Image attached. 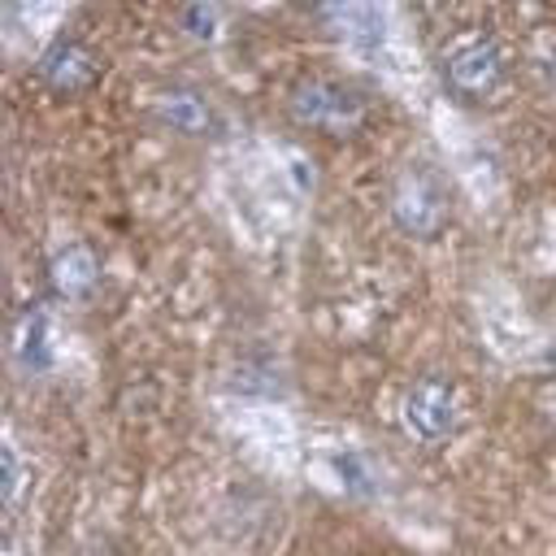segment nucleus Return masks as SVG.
<instances>
[{"label":"nucleus","instance_id":"20e7f679","mask_svg":"<svg viewBox=\"0 0 556 556\" xmlns=\"http://www.w3.org/2000/svg\"><path fill=\"white\" fill-rule=\"evenodd\" d=\"M400 417H404V430L413 439H443L460 426V400H456L447 378H417L404 391Z\"/></svg>","mask_w":556,"mask_h":556},{"label":"nucleus","instance_id":"423d86ee","mask_svg":"<svg viewBox=\"0 0 556 556\" xmlns=\"http://www.w3.org/2000/svg\"><path fill=\"white\" fill-rule=\"evenodd\" d=\"M100 282V265H96V252L83 243V239H70L52 252V287L65 295V300H83L91 295Z\"/></svg>","mask_w":556,"mask_h":556},{"label":"nucleus","instance_id":"1a4fd4ad","mask_svg":"<svg viewBox=\"0 0 556 556\" xmlns=\"http://www.w3.org/2000/svg\"><path fill=\"white\" fill-rule=\"evenodd\" d=\"M178 22H182V30H187V35L208 39V35L217 30V9H208V4H187V9L178 13Z\"/></svg>","mask_w":556,"mask_h":556},{"label":"nucleus","instance_id":"6e6552de","mask_svg":"<svg viewBox=\"0 0 556 556\" xmlns=\"http://www.w3.org/2000/svg\"><path fill=\"white\" fill-rule=\"evenodd\" d=\"M13 356L30 374L48 365V317H43V308H26L22 313V321L13 330Z\"/></svg>","mask_w":556,"mask_h":556},{"label":"nucleus","instance_id":"9d476101","mask_svg":"<svg viewBox=\"0 0 556 556\" xmlns=\"http://www.w3.org/2000/svg\"><path fill=\"white\" fill-rule=\"evenodd\" d=\"M0 495H4V504H17V495H22V465H17L13 447L0 452Z\"/></svg>","mask_w":556,"mask_h":556},{"label":"nucleus","instance_id":"7ed1b4c3","mask_svg":"<svg viewBox=\"0 0 556 556\" xmlns=\"http://www.w3.org/2000/svg\"><path fill=\"white\" fill-rule=\"evenodd\" d=\"M443 74L447 83L460 91V96H486L500 87L504 78V61H500V48L486 30H460L456 39H447L443 48Z\"/></svg>","mask_w":556,"mask_h":556},{"label":"nucleus","instance_id":"f257e3e1","mask_svg":"<svg viewBox=\"0 0 556 556\" xmlns=\"http://www.w3.org/2000/svg\"><path fill=\"white\" fill-rule=\"evenodd\" d=\"M387 208L395 217V226L413 239H430L443 230L447 222V191L439 182V174L421 161H408L395 169L391 191H387Z\"/></svg>","mask_w":556,"mask_h":556},{"label":"nucleus","instance_id":"9b49d317","mask_svg":"<svg viewBox=\"0 0 556 556\" xmlns=\"http://www.w3.org/2000/svg\"><path fill=\"white\" fill-rule=\"evenodd\" d=\"M543 70H547V78H552V83H556V48H552V52H547V65H543Z\"/></svg>","mask_w":556,"mask_h":556},{"label":"nucleus","instance_id":"f03ea898","mask_svg":"<svg viewBox=\"0 0 556 556\" xmlns=\"http://www.w3.org/2000/svg\"><path fill=\"white\" fill-rule=\"evenodd\" d=\"M287 109L300 126L308 130H326V135H352L365 117V104L352 87L334 83V78H300L287 96Z\"/></svg>","mask_w":556,"mask_h":556},{"label":"nucleus","instance_id":"39448f33","mask_svg":"<svg viewBox=\"0 0 556 556\" xmlns=\"http://www.w3.org/2000/svg\"><path fill=\"white\" fill-rule=\"evenodd\" d=\"M96 70H100V65H96L91 48L78 43V39H56V43L39 56V74H43V83L56 87V91H65V96L91 87V83H96Z\"/></svg>","mask_w":556,"mask_h":556},{"label":"nucleus","instance_id":"0eeeda50","mask_svg":"<svg viewBox=\"0 0 556 556\" xmlns=\"http://www.w3.org/2000/svg\"><path fill=\"white\" fill-rule=\"evenodd\" d=\"M156 113L182 135H204L208 130V104L195 87H165L156 96Z\"/></svg>","mask_w":556,"mask_h":556}]
</instances>
